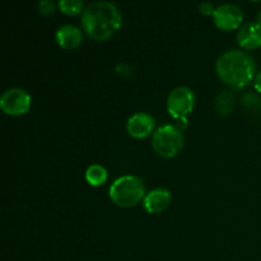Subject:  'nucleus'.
I'll return each instance as SVG.
<instances>
[{
    "label": "nucleus",
    "mask_w": 261,
    "mask_h": 261,
    "mask_svg": "<svg viewBox=\"0 0 261 261\" xmlns=\"http://www.w3.org/2000/svg\"><path fill=\"white\" fill-rule=\"evenodd\" d=\"M121 24L122 15L114 3H92L82 13V27L96 41L109 40Z\"/></svg>",
    "instance_id": "nucleus-1"
},
{
    "label": "nucleus",
    "mask_w": 261,
    "mask_h": 261,
    "mask_svg": "<svg viewBox=\"0 0 261 261\" xmlns=\"http://www.w3.org/2000/svg\"><path fill=\"white\" fill-rule=\"evenodd\" d=\"M219 79L233 88H244L255 78L256 64L254 58L245 51L229 50L216 61Z\"/></svg>",
    "instance_id": "nucleus-2"
},
{
    "label": "nucleus",
    "mask_w": 261,
    "mask_h": 261,
    "mask_svg": "<svg viewBox=\"0 0 261 261\" xmlns=\"http://www.w3.org/2000/svg\"><path fill=\"white\" fill-rule=\"evenodd\" d=\"M112 203L120 208H132L145 198V188L139 177L126 175L112 182L109 190Z\"/></svg>",
    "instance_id": "nucleus-3"
},
{
    "label": "nucleus",
    "mask_w": 261,
    "mask_h": 261,
    "mask_svg": "<svg viewBox=\"0 0 261 261\" xmlns=\"http://www.w3.org/2000/svg\"><path fill=\"white\" fill-rule=\"evenodd\" d=\"M184 135L180 129L173 125H165L155 130L152 139V148L163 158H172L182 149Z\"/></svg>",
    "instance_id": "nucleus-4"
},
{
    "label": "nucleus",
    "mask_w": 261,
    "mask_h": 261,
    "mask_svg": "<svg viewBox=\"0 0 261 261\" xmlns=\"http://www.w3.org/2000/svg\"><path fill=\"white\" fill-rule=\"evenodd\" d=\"M166 106L173 119L186 122V116L195 106V94L188 87H177L170 92Z\"/></svg>",
    "instance_id": "nucleus-5"
},
{
    "label": "nucleus",
    "mask_w": 261,
    "mask_h": 261,
    "mask_svg": "<svg viewBox=\"0 0 261 261\" xmlns=\"http://www.w3.org/2000/svg\"><path fill=\"white\" fill-rule=\"evenodd\" d=\"M31 107V97L24 89L10 88L7 89L0 97V109L4 114L10 116L24 115Z\"/></svg>",
    "instance_id": "nucleus-6"
},
{
    "label": "nucleus",
    "mask_w": 261,
    "mask_h": 261,
    "mask_svg": "<svg viewBox=\"0 0 261 261\" xmlns=\"http://www.w3.org/2000/svg\"><path fill=\"white\" fill-rule=\"evenodd\" d=\"M242 20H244L242 10L234 4H222L214 10L213 22L219 30H236L241 25Z\"/></svg>",
    "instance_id": "nucleus-7"
},
{
    "label": "nucleus",
    "mask_w": 261,
    "mask_h": 261,
    "mask_svg": "<svg viewBox=\"0 0 261 261\" xmlns=\"http://www.w3.org/2000/svg\"><path fill=\"white\" fill-rule=\"evenodd\" d=\"M154 117L148 112H137L129 117L126 124L127 133L135 139H143L150 135L154 129Z\"/></svg>",
    "instance_id": "nucleus-8"
},
{
    "label": "nucleus",
    "mask_w": 261,
    "mask_h": 261,
    "mask_svg": "<svg viewBox=\"0 0 261 261\" xmlns=\"http://www.w3.org/2000/svg\"><path fill=\"white\" fill-rule=\"evenodd\" d=\"M237 43L244 50H256L261 47V24L257 22L245 23L236 36Z\"/></svg>",
    "instance_id": "nucleus-9"
},
{
    "label": "nucleus",
    "mask_w": 261,
    "mask_h": 261,
    "mask_svg": "<svg viewBox=\"0 0 261 261\" xmlns=\"http://www.w3.org/2000/svg\"><path fill=\"white\" fill-rule=\"evenodd\" d=\"M171 200L172 196L167 189L157 188L145 195V198L143 199V205L148 213L158 214L170 206Z\"/></svg>",
    "instance_id": "nucleus-10"
},
{
    "label": "nucleus",
    "mask_w": 261,
    "mask_h": 261,
    "mask_svg": "<svg viewBox=\"0 0 261 261\" xmlns=\"http://www.w3.org/2000/svg\"><path fill=\"white\" fill-rule=\"evenodd\" d=\"M55 40L61 48L74 50L83 41V35L78 27L73 24H65L58 28L55 33Z\"/></svg>",
    "instance_id": "nucleus-11"
},
{
    "label": "nucleus",
    "mask_w": 261,
    "mask_h": 261,
    "mask_svg": "<svg viewBox=\"0 0 261 261\" xmlns=\"http://www.w3.org/2000/svg\"><path fill=\"white\" fill-rule=\"evenodd\" d=\"M234 103H236V97H234L233 92L229 89H224L221 91L216 97V109L218 114L227 116L233 110Z\"/></svg>",
    "instance_id": "nucleus-12"
},
{
    "label": "nucleus",
    "mask_w": 261,
    "mask_h": 261,
    "mask_svg": "<svg viewBox=\"0 0 261 261\" xmlns=\"http://www.w3.org/2000/svg\"><path fill=\"white\" fill-rule=\"evenodd\" d=\"M86 180L92 186H101L107 180V171L101 165H92L86 171Z\"/></svg>",
    "instance_id": "nucleus-13"
},
{
    "label": "nucleus",
    "mask_w": 261,
    "mask_h": 261,
    "mask_svg": "<svg viewBox=\"0 0 261 261\" xmlns=\"http://www.w3.org/2000/svg\"><path fill=\"white\" fill-rule=\"evenodd\" d=\"M58 7L64 14L76 15L83 9V3L81 0H60L58 3Z\"/></svg>",
    "instance_id": "nucleus-14"
},
{
    "label": "nucleus",
    "mask_w": 261,
    "mask_h": 261,
    "mask_svg": "<svg viewBox=\"0 0 261 261\" xmlns=\"http://www.w3.org/2000/svg\"><path fill=\"white\" fill-rule=\"evenodd\" d=\"M242 106L246 107V109H255V111H257V109L261 107V99L257 98L254 94H246V96L242 97Z\"/></svg>",
    "instance_id": "nucleus-15"
},
{
    "label": "nucleus",
    "mask_w": 261,
    "mask_h": 261,
    "mask_svg": "<svg viewBox=\"0 0 261 261\" xmlns=\"http://www.w3.org/2000/svg\"><path fill=\"white\" fill-rule=\"evenodd\" d=\"M56 4L51 0H42V2L38 3V10L42 15H50L53 14L54 10H55Z\"/></svg>",
    "instance_id": "nucleus-16"
},
{
    "label": "nucleus",
    "mask_w": 261,
    "mask_h": 261,
    "mask_svg": "<svg viewBox=\"0 0 261 261\" xmlns=\"http://www.w3.org/2000/svg\"><path fill=\"white\" fill-rule=\"evenodd\" d=\"M199 10H200L201 14L212 15V17H213L216 8H214V5L212 4L211 2H204V3H201L200 7H199Z\"/></svg>",
    "instance_id": "nucleus-17"
},
{
    "label": "nucleus",
    "mask_w": 261,
    "mask_h": 261,
    "mask_svg": "<svg viewBox=\"0 0 261 261\" xmlns=\"http://www.w3.org/2000/svg\"><path fill=\"white\" fill-rule=\"evenodd\" d=\"M116 71L122 76H130L133 74L132 66L127 65L126 63H120L119 65L116 66Z\"/></svg>",
    "instance_id": "nucleus-18"
},
{
    "label": "nucleus",
    "mask_w": 261,
    "mask_h": 261,
    "mask_svg": "<svg viewBox=\"0 0 261 261\" xmlns=\"http://www.w3.org/2000/svg\"><path fill=\"white\" fill-rule=\"evenodd\" d=\"M254 84H255V89H256L259 93H261V71H259V73L256 74V76H255Z\"/></svg>",
    "instance_id": "nucleus-19"
},
{
    "label": "nucleus",
    "mask_w": 261,
    "mask_h": 261,
    "mask_svg": "<svg viewBox=\"0 0 261 261\" xmlns=\"http://www.w3.org/2000/svg\"><path fill=\"white\" fill-rule=\"evenodd\" d=\"M256 22L257 23H259V24H261V9H260V12L259 13H257V17H256Z\"/></svg>",
    "instance_id": "nucleus-20"
}]
</instances>
